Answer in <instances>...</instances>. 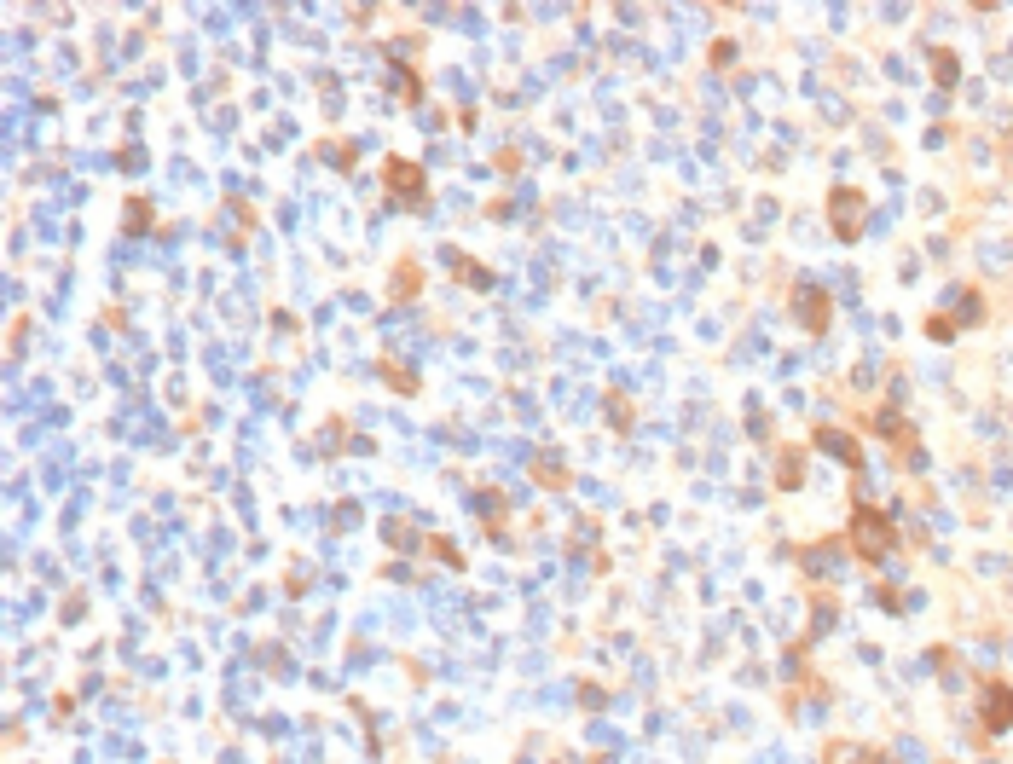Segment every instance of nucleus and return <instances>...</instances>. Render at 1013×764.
<instances>
[{
    "instance_id": "nucleus-1",
    "label": "nucleus",
    "mask_w": 1013,
    "mask_h": 764,
    "mask_svg": "<svg viewBox=\"0 0 1013 764\" xmlns=\"http://www.w3.org/2000/svg\"><path fill=\"white\" fill-rule=\"evenodd\" d=\"M851 545H857V556H863V562H880L886 550L898 545L892 516H880V510H869V504H857V510H851Z\"/></svg>"
},
{
    "instance_id": "nucleus-2",
    "label": "nucleus",
    "mask_w": 1013,
    "mask_h": 764,
    "mask_svg": "<svg viewBox=\"0 0 1013 764\" xmlns=\"http://www.w3.org/2000/svg\"><path fill=\"white\" fill-rule=\"evenodd\" d=\"M828 220H834V232H840L846 244H857V238H863V191L840 186L828 197Z\"/></svg>"
},
{
    "instance_id": "nucleus-3",
    "label": "nucleus",
    "mask_w": 1013,
    "mask_h": 764,
    "mask_svg": "<svg viewBox=\"0 0 1013 764\" xmlns=\"http://www.w3.org/2000/svg\"><path fill=\"white\" fill-rule=\"evenodd\" d=\"M985 730L990 736H1002V730H1013V683H1002V678H990L985 683Z\"/></svg>"
},
{
    "instance_id": "nucleus-4",
    "label": "nucleus",
    "mask_w": 1013,
    "mask_h": 764,
    "mask_svg": "<svg viewBox=\"0 0 1013 764\" xmlns=\"http://www.w3.org/2000/svg\"><path fill=\"white\" fill-rule=\"evenodd\" d=\"M388 191L394 197H411V203H423V168H411V163H388Z\"/></svg>"
},
{
    "instance_id": "nucleus-5",
    "label": "nucleus",
    "mask_w": 1013,
    "mask_h": 764,
    "mask_svg": "<svg viewBox=\"0 0 1013 764\" xmlns=\"http://www.w3.org/2000/svg\"><path fill=\"white\" fill-rule=\"evenodd\" d=\"M799 319H805V330H811V336H822V330H828V307H822V290H817V284H799Z\"/></svg>"
},
{
    "instance_id": "nucleus-6",
    "label": "nucleus",
    "mask_w": 1013,
    "mask_h": 764,
    "mask_svg": "<svg viewBox=\"0 0 1013 764\" xmlns=\"http://www.w3.org/2000/svg\"><path fill=\"white\" fill-rule=\"evenodd\" d=\"M817 440H822V446H828V452H834V458H846L851 469L863 464V452H857V440H851V435H840V429H822Z\"/></svg>"
}]
</instances>
